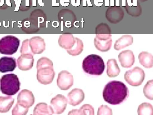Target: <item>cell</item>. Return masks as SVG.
<instances>
[{"instance_id":"6da1fadb","label":"cell","mask_w":153,"mask_h":115,"mask_svg":"<svg viewBox=\"0 0 153 115\" xmlns=\"http://www.w3.org/2000/svg\"><path fill=\"white\" fill-rule=\"evenodd\" d=\"M129 95L128 87L123 82L112 81L105 86L102 96L104 100L112 105L120 104L126 100Z\"/></svg>"},{"instance_id":"7a4b0ae2","label":"cell","mask_w":153,"mask_h":115,"mask_svg":"<svg viewBox=\"0 0 153 115\" xmlns=\"http://www.w3.org/2000/svg\"><path fill=\"white\" fill-rule=\"evenodd\" d=\"M36 68L38 81L44 85L51 84L55 74L52 61L47 57H42L38 60Z\"/></svg>"},{"instance_id":"3957f363","label":"cell","mask_w":153,"mask_h":115,"mask_svg":"<svg viewBox=\"0 0 153 115\" xmlns=\"http://www.w3.org/2000/svg\"><path fill=\"white\" fill-rule=\"evenodd\" d=\"M105 65L100 56L94 54L88 55L83 60L82 68L86 73L92 75H100L103 73Z\"/></svg>"},{"instance_id":"277c9868","label":"cell","mask_w":153,"mask_h":115,"mask_svg":"<svg viewBox=\"0 0 153 115\" xmlns=\"http://www.w3.org/2000/svg\"><path fill=\"white\" fill-rule=\"evenodd\" d=\"M20 83L17 75L10 73L4 75L0 79V90L8 96L15 94L20 90Z\"/></svg>"},{"instance_id":"5b68a950","label":"cell","mask_w":153,"mask_h":115,"mask_svg":"<svg viewBox=\"0 0 153 115\" xmlns=\"http://www.w3.org/2000/svg\"><path fill=\"white\" fill-rule=\"evenodd\" d=\"M20 40L12 35L6 36L0 40V53L11 55L15 53L20 44Z\"/></svg>"},{"instance_id":"8992f818","label":"cell","mask_w":153,"mask_h":115,"mask_svg":"<svg viewBox=\"0 0 153 115\" xmlns=\"http://www.w3.org/2000/svg\"><path fill=\"white\" fill-rule=\"evenodd\" d=\"M145 77L144 71L141 68L136 66L126 72L124 78L126 81L132 86H138L141 84Z\"/></svg>"},{"instance_id":"52a82bcc","label":"cell","mask_w":153,"mask_h":115,"mask_svg":"<svg viewBox=\"0 0 153 115\" xmlns=\"http://www.w3.org/2000/svg\"><path fill=\"white\" fill-rule=\"evenodd\" d=\"M112 42L111 34H96L94 40L96 48L102 52H107L110 49Z\"/></svg>"},{"instance_id":"ba28073f","label":"cell","mask_w":153,"mask_h":115,"mask_svg":"<svg viewBox=\"0 0 153 115\" xmlns=\"http://www.w3.org/2000/svg\"><path fill=\"white\" fill-rule=\"evenodd\" d=\"M73 82V75L67 71L62 70L58 74L57 84L61 90H68L72 86Z\"/></svg>"},{"instance_id":"9c48e42d","label":"cell","mask_w":153,"mask_h":115,"mask_svg":"<svg viewBox=\"0 0 153 115\" xmlns=\"http://www.w3.org/2000/svg\"><path fill=\"white\" fill-rule=\"evenodd\" d=\"M67 100L63 95L59 94L53 97L50 102L51 107L53 113L61 114L65 110L67 105Z\"/></svg>"},{"instance_id":"30bf717a","label":"cell","mask_w":153,"mask_h":115,"mask_svg":"<svg viewBox=\"0 0 153 115\" xmlns=\"http://www.w3.org/2000/svg\"><path fill=\"white\" fill-rule=\"evenodd\" d=\"M17 104L23 107L29 108L35 102V98L32 93L27 89H24L19 93Z\"/></svg>"},{"instance_id":"8fae6325","label":"cell","mask_w":153,"mask_h":115,"mask_svg":"<svg viewBox=\"0 0 153 115\" xmlns=\"http://www.w3.org/2000/svg\"><path fill=\"white\" fill-rule=\"evenodd\" d=\"M124 13L120 7H109L106 11V18L110 22L116 24L121 21L124 16Z\"/></svg>"},{"instance_id":"7c38bea8","label":"cell","mask_w":153,"mask_h":115,"mask_svg":"<svg viewBox=\"0 0 153 115\" xmlns=\"http://www.w3.org/2000/svg\"><path fill=\"white\" fill-rule=\"evenodd\" d=\"M67 97L68 103L74 106L79 105L83 101L85 94L82 89L75 88L68 93Z\"/></svg>"},{"instance_id":"4fadbf2b","label":"cell","mask_w":153,"mask_h":115,"mask_svg":"<svg viewBox=\"0 0 153 115\" xmlns=\"http://www.w3.org/2000/svg\"><path fill=\"white\" fill-rule=\"evenodd\" d=\"M118 58L121 66L126 68L131 67L133 65L135 61L133 52L128 50L121 52L118 55Z\"/></svg>"},{"instance_id":"5bb4252c","label":"cell","mask_w":153,"mask_h":115,"mask_svg":"<svg viewBox=\"0 0 153 115\" xmlns=\"http://www.w3.org/2000/svg\"><path fill=\"white\" fill-rule=\"evenodd\" d=\"M33 55L30 53L24 54L18 58L17 64L21 70L27 71L33 67L34 62Z\"/></svg>"},{"instance_id":"9a60e30c","label":"cell","mask_w":153,"mask_h":115,"mask_svg":"<svg viewBox=\"0 0 153 115\" xmlns=\"http://www.w3.org/2000/svg\"><path fill=\"white\" fill-rule=\"evenodd\" d=\"M16 66V59L13 57L4 56L0 58V72L1 73L13 71Z\"/></svg>"},{"instance_id":"2e32d148","label":"cell","mask_w":153,"mask_h":115,"mask_svg":"<svg viewBox=\"0 0 153 115\" xmlns=\"http://www.w3.org/2000/svg\"><path fill=\"white\" fill-rule=\"evenodd\" d=\"M126 4V9L129 15L134 16L140 15L141 8L137 0H127Z\"/></svg>"},{"instance_id":"e0dca14e","label":"cell","mask_w":153,"mask_h":115,"mask_svg":"<svg viewBox=\"0 0 153 115\" xmlns=\"http://www.w3.org/2000/svg\"><path fill=\"white\" fill-rule=\"evenodd\" d=\"M133 37L130 35H125L121 36L116 40L114 45V49L119 51L131 45L133 43Z\"/></svg>"},{"instance_id":"ac0fdd59","label":"cell","mask_w":153,"mask_h":115,"mask_svg":"<svg viewBox=\"0 0 153 115\" xmlns=\"http://www.w3.org/2000/svg\"><path fill=\"white\" fill-rule=\"evenodd\" d=\"M107 68L106 73L109 77H115L120 74V70L115 59L108 60L107 62Z\"/></svg>"},{"instance_id":"d6986e66","label":"cell","mask_w":153,"mask_h":115,"mask_svg":"<svg viewBox=\"0 0 153 115\" xmlns=\"http://www.w3.org/2000/svg\"><path fill=\"white\" fill-rule=\"evenodd\" d=\"M138 58L140 63L145 68H152L153 65V58L150 53L145 51L141 52L139 55Z\"/></svg>"},{"instance_id":"ffe728a7","label":"cell","mask_w":153,"mask_h":115,"mask_svg":"<svg viewBox=\"0 0 153 115\" xmlns=\"http://www.w3.org/2000/svg\"><path fill=\"white\" fill-rule=\"evenodd\" d=\"M53 114V112L50 106L45 103H38L33 110L34 115H52Z\"/></svg>"},{"instance_id":"44dd1931","label":"cell","mask_w":153,"mask_h":115,"mask_svg":"<svg viewBox=\"0 0 153 115\" xmlns=\"http://www.w3.org/2000/svg\"><path fill=\"white\" fill-rule=\"evenodd\" d=\"M31 51L33 55L42 53L45 50V44L44 40L39 37L38 41H33L30 44Z\"/></svg>"},{"instance_id":"7402d4cb","label":"cell","mask_w":153,"mask_h":115,"mask_svg":"<svg viewBox=\"0 0 153 115\" xmlns=\"http://www.w3.org/2000/svg\"><path fill=\"white\" fill-rule=\"evenodd\" d=\"M94 114V108L91 105L85 104L79 109H73L70 111L68 115H90Z\"/></svg>"},{"instance_id":"603a6c76","label":"cell","mask_w":153,"mask_h":115,"mask_svg":"<svg viewBox=\"0 0 153 115\" xmlns=\"http://www.w3.org/2000/svg\"><path fill=\"white\" fill-rule=\"evenodd\" d=\"M14 99L11 96H0V112H7L14 102Z\"/></svg>"},{"instance_id":"cb8c5ba5","label":"cell","mask_w":153,"mask_h":115,"mask_svg":"<svg viewBox=\"0 0 153 115\" xmlns=\"http://www.w3.org/2000/svg\"><path fill=\"white\" fill-rule=\"evenodd\" d=\"M137 113L139 115H152L153 109L152 105L149 103L145 102L138 106Z\"/></svg>"},{"instance_id":"d4e9b609","label":"cell","mask_w":153,"mask_h":115,"mask_svg":"<svg viewBox=\"0 0 153 115\" xmlns=\"http://www.w3.org/2000/svg\"><path fill=\"white\" fill-rule=\"evenodd\" d=\"M153 80L148 81L143 88V92L145 96L147 99L153 100Z\"/></svg>"},{"instance_id":"484cf974","label":"cell","mask_w":153,"mask_h":115,"mask_svg":"<svg viewBox=\"0 0 153 115\" xmlns=\"http://www.w3.org/2000/svg\"><path fill=\"white\" fill-rule=\"evenodd\" d=\"M111 30L109 26L106 23L100 24L96 27V34H111Z\"/></svg>"},{"instance_id":"4316f807","label":"cell","mask_w":153,"mask_h":115,"mask_svg":"<svg viewBox=\"0 0 153 115\" xmlns=\"http://www.w3.org/2000/svg\"><path fill=\"white\" fill-rule=\"evenodd\" d=\"M29 108H25L17 103L12 111L13 115H25L28 111Z\"/></svg>"},{"instance_id":"83f0119b","label":"cell","mask_w":153,"mask_h":115,"mask_svg":"<svg viewBox=\"0 0 153 115\" xmlns=\"http://www.w3.org/2000/svg\"><path fill=\"white\" fill-rule=\"evenodd\" d=\"M112 109L106 105H102L98 109L97 115H112Z\"/></svg>"},{"instance_id":"f1b7e54d","label":"cell","mask_w":153,"mask_h":115,"mask_svg":"<svg viewBox=\"0 0 153 115\" xmlns=\"http://www.w3.org/2000/svg\"><path fill=\"white\" fill-rule=\"evenodd\" d=\"M60 2L61 6L66 7L68 6L70 2V0H60Z\"/></svg>"},{"instance_id":"f546056e","label":"cell","mask_w":153,"mask_h":115,"mask_svg":"<svg viewBox=\"0 0 153 115\" xmlns=\"http://www.w3.org/2000/svg\"><path fill=\"white\" fill-rule=\"evenodd\" d=\"M81 0H71V4L74 7H78L81 4Z\"/></svg>"},{"instance_id":"4dcf8cb0","label":"cell","mask_w":153,"mask_h":115,"mask_svg":"<svg viewBox=\"0 0 153 115\" xmlns=\"http://www.w3.org/2000/svg\"><path fill=\"white\" fill-rule=\"evenodd\" d=\"M59 25V23L58 21H54L52 23V25L54 28H57Z\"/></svg>"},{"instance_id":"1f68e13d","label":"cell","mask_w":153,"mask_h":115,"mask_svg":"<svg viewBox=\"0 0 153 115\" xmlns=\"http://www.w3.org/2000/svg\"><path fill=\"white\" fill-rule=\"evenodd\" d=\"M71 22L70 21H67L65 23V25L67 28H70L71 26Z\"/></svg>"},{"instance_id":"d6a6232c","label":"cell","mask_w":153,"mask_h":115,"mask_svg":"<svg viewBox=\"0 0 153 115\" xmlns=\"http://www.w3.org/2000/svg\"><path fill=\"white\" fill-rule=\"evenodd\" d=\"M44 21V19L43 17H38V28L40 27L39 24L43 22Z\"/></svg>"},{"instance_id":"836d02e7","label":"cell","mask_w":153,"mask_h":115,"mask_svg":"<svg viewBox=\"0 0 153 115\" xmlns=\"http://www.w3.org/2000/svg\"><path fill=\"white\" fill-rule=\"evenodd\" d=\"M24 26L26 28H29L30 26V23L28 21H26L24 23Z\"/></svg>"},{"instance_id":"e575fe53","label":"cell","mask_w":153,"mask_h":115,"mask_svg":"<svg viewBox=\"0 0 153 115\" xmlns=\"http://www.w3.org/2000/svg\"><path fill=\"white\" fill-rule=\"evenodd\" d=\"M56 0H52V6H59V3L56 2Z\"/></svg>"},{"instance_id":"d590c367","label":"cell","mask_w":153,"mask_h":115,"mask_svg":"<svg viewBox=\"0 0 153 115\" xmlns=\"http://www.w3.org/2000/svg\"><path fill=\"white\" fill-rule=\"evenodd\" d=\"M42 0H38V3L39 5L41 7L44 6V3L42 2Z\"/></svg>"},{"instance_id":"8d00e7d4","label":"cell","mask_w":153,"mask_h":115,"mask_svg":"<svg viewBox=\"0 0 153 115\" xmlns=\"http://www.w3.org/2000/svg\"><path fill=\"white\" fill-rule=\"evenodd\" d=\"M79 22V21H75L74 23V26L76 28H79V23L77 24Z\"/></svg>"},{"instance_id":"74e56055","label":"cell","mask_w":153,"mask_h":115,"mask_svg":"<svg viewBox=\"0 0 153 115\" xmlns=\"http://www.w3.org/2000/svg\"><path fill=\"white\" fill-rule=\"evenodd\" d=\"M4 3V0H0V7L2 6Z\"/></svg>"},{"instance_id":"f35d334b","label":"cell","mask_w":153,"mask_h":115,"mask_svg":"<svg viewBox=\"0 0 153 115\" xmlns=\"http://www.w3.org/2000/svg\"><path fill=\"white\" fill-rule=\"evenodd\" d=\"M140 0L141 1H146V0Z\"/></svg>"},{"instance_id":"ab89813d","label":"cell","mask_w":153,"mask_h":115,"mask_svg":"<svg viewBox=\"0 0 153 115\" xmlns=\"http://www.w3.org/2000/svg\"><path fill=\"white\" fill-rule=\"evenodd\" d=\"M1 22H0V27L1 26Z\"/></svg>"}]
</instances>
